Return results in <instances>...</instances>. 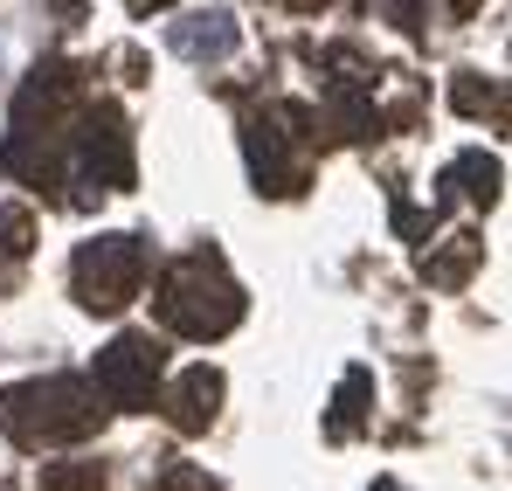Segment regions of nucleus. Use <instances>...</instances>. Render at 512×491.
Segmentation results:
<instances>
[{
    "label": "nucleus",
    "instance_id": "obj_4",
    "mask_svg": "<svg viewBox=\"0 0 512 491\" xmlns=\"http://www.w3.org/2000/svg\"><path fill=\"white\" fill-rule=\"evenodd\" d=\"M70 173L84 180L70 201L77 208H97L104 194H118V187H132V125H125V111L118 104H97L84 125L70 132Z\"/></svg>",
    "mask_w": 512,
    "mask_h": 491
},
{
    "label": "nucleus",
    "instance_id": "obj_19",
    "mask_svg": "<svg viewBox=\"0 0 512 491\" xmlns=\"http://www.w3.org/2000/svg\"><path fill=\"white\" fill-rule=\"evenodd\" d=\"M450 7H457V21H471V14H478V0H450Z\"/></svg>",
    "mask_w": 512,
    "mask_h": 491
},
{
    "label": "nucleus",
    "instance_id": "obj_12",
    "mask_svg": "<svg viewBox=\"0 0 512 491\" xmlns=\"http://www.w3.org/2000/svg\"><path fill=\"white\" fill-rule=\"evenodd\" d=\"M367 395H374L367 367H346V374H340V395H333V415H326V436H333V443L367 429Z\"/></svg>",
    "mask_w": 512,
    "mask_h": 491
},
{
    "label": "nucleus",
    "instance_id": "obj_15",
    "mask_svg": "<svg viewBox=\"0 0 512 491\" xmlns=\"http://www.w3.org/2000/svg\"><path fill=\"white\" fill-rule=\"evenodd\" d=\"M153 491H222V485H215V478H201L194 464H167V471H160V485H153Z\"/></svg>",
    "mask_w": 512,
    "mask_h": 491
},
{
    "label": "nucleus",
    "instance_id": "obj_1",
    "mask_svg": "<svg viewBox=\"0 0 512 491\" xmlns=\"http://www.w3.org/2000/svg\"><path fill=\"white\" fill-rule=\"evenodd\" d=\"M104 388L84 374H42V381H14L0 395V429L21 443V450H56V443H84L104 429Z\"/></svg>",
    "mask_w": 512,
    "mask_h": 491
},
{
    "label": "nucleus",
    "instance_id": "obj_3",
    "mask_svg": "<svg viewBox=\"0 0 512 491\" xmlns=\"http://www.w3.org/2000/svg\"><path fill=\"white\" fill-rule=\"evenodd\" d=\"M146 270H153V243L132 229V236H90L77 256H70V291H77V305L97 312V319H111V312H125L139 291H146Z\"/></svg>",
    "mask_w": 512,
    "mask_h": 491
},
{
    "label": "nucleus",
    "instance_id": "obj_2",
    "mask_svg": "<svg viewBox=\"0 0 512 491\" xmlns=\"http://www.w3.org/2000/svg\"><path fill=\"white\" fill-rule=\"evenodd\" d=\"M153 312H160V326L180 332V339H222V332L243 319V291H236L222 249H187V256H173L160 291H153Z\"/></svg>",
    "mask_w": 512,
    "mask_h": 491
},
{
    "label": "nucleus",
    "instance_id": "obj_5",
    "mask_svg": "<svg viewBox=\"0 0 512 491\" xmlns=\"http://www.w3.org/2000/svg\"><path fill=\"white\" fill-rule=\"evenodd\" d=\"M160 374H167V346L146 339V332H118V339L97 346V360H90V381L104 388L111 409H153Z\"/></svg>",
    "mask_w": 512,
    "mask_h": 491
},
{
    "label": "nucleus",
    "instance_id": "obj_10",
    "mask_svg": "<svg viewBox=\"0 0 512 491\" xmlns=\"http://www.w3.org/2000/svg\"><path fill=\"white\" fill-rule=\"evenodd\" d=\"M457 194H471L478 208H492L499 201V160L478 153V146H464L457 160L443 166V201H457Z\"/></svg>",
    "mask_w": 512,
    "mask_h": 491
},
{
    "label": "nucleus",
    "instance_id": "obj_7",
    "mask_svg": "<svg viewBox=\"0 0 512 491\" xmlns=\"http://www.w3.org/2000/svg\"><path fill=\"white\" fill-rule=\"evenodd\" d=\"M236 42H243V28L229 7H194L167 28V49L187 63H222V56H236Z\"/></svg>",
    "mask_w": 512,
    "mask_h": 491
},
{
    "label": "nucleus",
    "instance_id": "obj_8",
    "mask_svg": "<svg viewBox=\"0 0 512 491\" xmlns=\"http://www.w3.org/2000/svg\"><path fill=\"white\" fill-rule=\"evenodd\" d=\"M222 409V367H180L167 381V415L180 436H201Z\"/></svg>",
    "mask_w": 512,
    "mask_h": 491
},
{
    "label": "nucleus",
    "instance_id": "obj_18",
    "mask_svg": "<svg viewBox=\"0 0 512 491\" xmlns=\"http://www.w3.org/2000/svg\"><path fill=\"white\" fill-rule=\"evenodd\" d=\"M319 7H333V0H291V14H319Z\"/></svg>",
    "mask_w": 512,
    "mask_h": 491
},
{
    "label": "nucleus",
    "instance_id": "obj_14",
    "mask_svg": "<svg viewBox=\"0 0 512 491\" xmlns=\"http://www.w3.org/2000/svg\"><path fill=\"white\" fill-rule=\"evenodd\" d=\"M42 491H111V478H104L97 457H70V464H49L42 471Z\"/></svg>",
    "mask_w": 512,
    "mask_h": 491
},
{
    "label": "nucleus",
    "instance_id": "obj_9",
    "mask_svg": "<svg viewBox=\"0 0 512 491\" xmlns=\"http://www.w3.org/2000/svg\"><path fill=\"white\" fill-rule=\"evenodd\" d=\"M478 256H485V249H478V229H457L443 249H429L423 263H416V277H423L429 291H457V284L478 277Z\"/></svg>",
    "mask_w": 512,
    "mask_h": 491
},
{
    "label": "nucleus",
    "instance_id": "obj_6",
    "mask_svg": "<svg viewBox=\"0 0 512 491\" xmlns=\"http://www.w3.org/2000/svg\"><path fill=\"white\" fill-rule=\"evenodd\" d=\"M243 160H250L256 194H270V201H284V194L305 187V160L291 153V125L284 118H250L243 125Z\"/></svg>",
    "mask_w": 512,
    "mask_h": 491
},
{
    "label": "nucleus",
    "instance_id": "obj_13",
    "mask_svg": "<svg viewBox=\"0 0 512 491\" xmlns=\"http://www.w3.org/2000/svg\"><path fill=\"white\" fill-rule=\"evenodd\" d=\"M35 249V208L28 201H7L0 208V263H21Z\"/></svg>",
    "mask_w": 512,
    "mask_h": 491
},
{
    "label": "nucleus",
    "instance_id": "obj_11",
    "mask_svg": "<svg viewBox=\"0 0 512 491\" xmlns=\"http://www.w3.org/2000/svg\"><path fill=\"white\" fill-rule=\"evenodd\" d=\"M450 104H457V118H492L499 132H512V90L485 83L478 70H457L450 77Z\"/></svg>",
    "mask_w": 512,
    "mask_h": 491
},
{
    "label": "nucleus",
    "instance_id": "obj_20",
    "mask_svg": "<svg viewBox=\"0 0 512 491\" xmlns=\"http://www.w3.org/2000/svg\"><path fill=\"white\" fill-rule=\"evenodd\" d=\"M374 491H402V485H395V478H381V485H374Z\"/></svg>",
    "mask_w": 512,
    "mask_h": 491
},
{
    "label": "nucleus",
    "instance_id": "obj_17",
    "mask_svg": "<svg viewBox=\"0 0 512 491\" xmlns=\"http://www.w3.org/2000/svg\"><path fill=\"white\" fill-rule=\"evenodd\" d=\"M160 7H173V0H125V14H160Z\"/></svg>",
    "mask_w": 512,
    "mask_h": 491
},
{
    "label": "nucleus",
    "instance_id": "obj_16",
    "mask_svg": "<svg viewBox=\"0 0 512 491\" xmlns=\"http://www.w3.org/2000/svg\"><path fill=\"white\" fill-rule=\"evenodd\" d=\"M118 77H125V83H146V56H139V49H118Z\"/></svg>",
    "mask_w": 512,
    "mask_h": 491
}]
</instances>
